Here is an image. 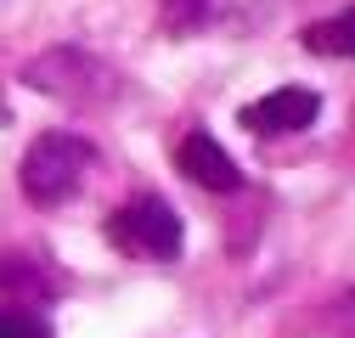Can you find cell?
<instances>
[{"mask_svg":"<svg viewBox=\"0 0 355 338\" xmlns=\"http://www.w3.org/2000/svg\"><path fill=\"white\" fill-rule=\"evenodd\" d=\"M304 46L316 57H355V6L338 12V17H322L304 28Z\"/></svg>","mask_w":355,"mask_h":338,"instance_id":"cell-7","label":"cell"},{"mask_svg":"<svg viewBox=\"0 0 355 338\" xmlns=\"http://www.w3.org/2000/svg\"><path fill=\"white\" fill-rule=\"evenodd\" d=\"M316 113H322V96L310 91V84H282V91L248 102L237 118H243V130H254V136H288V130H310Z\"/></svg>","mask_w":355,"mask_h":338,"instance_id":"cell-4","label":"cell"},{"mask_svg":"<svg viewBox=\"0 0 355 338\" xmlns=\"http://www.w3.org/2000/svg\"><path fill=\"white\" fill-rule=\"evenodd\" d=\"M91 141L85 136H68V130H46V136H34V147L23 152V169H17V181H23V197L34 208H57L68 203L79 186H85V169H91Z\"/></svg>","mask_w":355,"mask_h":338,"instance_id":"cell-1","label":"cell"},{"mask_svg":"<svg viewBox=\"0 0 355 338\" xmlns=\"http://www.w3.org/2000/svg\"><path fill=\"white\" fill-rule=\"evenodd\" d=\"M57 293V282L28 254H0V310H40Z\"/></svg>","mask_w":355,"mask_h":338,"instance_id":"cell-6","label":"cell"},{"mask_svg":"<svg viewBox=\"0 0 355 338\" xmlns=\"http://www.w3.org/2000/svg\"><path fill=\"white\" fill-rule=\"evenodd\" d=\"M175 163H181V175L198 181L203 192H237L243 186V169L232 163V152L220 147L209 130H192L181 147H175Z\"/></svg>","mask_w":355,"mask_h":338,"instance_id":"cell-5","label":"cell"},{"mask_svg":"<svg viewBox=\"0 0 355 338\" xmlns=\"http://www.w3.org/2000/svg\"><path fill=\"white\" fill-rule=\"evenodd\" d=\"M0 338H51V321L40 310H0Z\"/></svg>","mask_w":355,"mask_h":338,"instance_id":"cell-9","label":"cell"},{"mask_svg":"<svg viewBox=\"0 0 355 338\" xmlns=\"http://www.w3.org/2000/svg\"><path fill=\"white\" fill-rule=\"evenodd\" d=\"M107 242L130 260H175L181 254V215L164 197H130L107 215Z\"/></svg>","mask_w":355,"mask_h":338,"instance_id":"cell-2","label":"cell"},{"mask_svg":"<svg viewBox=\"0 0 355 338\" xmlns=\"http://www.w3.org/2000/svg\"><path fill=\"white\" fill-rule=\"evenodd\" d=\"M23 84H34L46 96H62V102H102V96H113V68L79 46H51L23 68Z\"/></svg>","mask_w":355,"mask_h":338,"instance_id":"cell-3","label":"cell"},{"mask_svg":"<svg viewBox=\"0 0 355 338\" xmlns=\"http://www.w3.org/2000/svg\"><path fill=\"white\" fill-rule=\"evenodd\" d=\"M0 118H6V107H0Z\"/></svg>","mask_w":355,"mask_h":338,"instance_id":"cell-10","label":"cell"},{"mask_svg":"<svg viewBox=\"0 0 355 338\" xmlns=\"http://www.w3.org/2000/svg\"><path fill=\"white\" fill-rule=\"evenodd\" d=\"M158 12H164V28L169 34H198L214 12V0H158Z\"/></svg>","mask_w":355,"mask_h":338,"instance_id":"cell-8","label":"cell"}]
</instances>
